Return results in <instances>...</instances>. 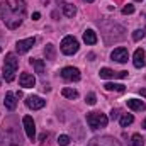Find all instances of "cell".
<instances>
[{"label": "cell", "instance_id": "6da1fadb", "mask_svg": "<svg viewBox=\"0 0 146 146\" xmlns=\"http://www.w3.org/2000/svg\"><path fill=\"white\" fill-rule=\"evenodd\" d=\"M26 15V2L24 0H3L0 3V17L3 24L9 29H17L22 24V19Z\"/></svg>", "mask_w": 146, "mask_h": 146}, {"label": "cell", "instance_id": "7a4b0ae2", "mask_svg": "<svg viewBox=\"0 0 146 146\" xmlns=\"http://www.w3.org/2000/svg\"><path fill=\"white\" fill-rule=\"evenodd\" d=\"M19 68V60L14 53H9L5 56V63H3V78L5 82H12L15 78V72Z\"/></svg>", "mask_w": 146, "mask_h": 146}, {"label": "cell", "instance_id": "3957f363", "mask_svg": "<svg viewBox=\"0 0 146 146\" xmlns=\"http://www.w3.org/2000/svg\"><path fill=\"white\" fill-rule=\"evenodd\" d=\"M109 122V117L102 112H88L87 114V124L90 126V129H99V127H106Z\"/></svg>", "mask_w": 146, "mask_h": 146}, {"label": "cell", "instance_id": "277c9868", "mask_svg": "<svg viewBox=\"0 0 146 146\" xmlns=\"http://www.w3.org/2000/svg\"><path fill=\"white\" fill-rule=\"evenodd\" d=\"M78 48H80V44H78V41L73 36L63 37V41H61V53H63V54L72 56V54H75V53L78 51Z\"/></svg>", "mask_w": 146, "mask_h": 146}, {"label": "cell", "instance_id": "5b68a950", "mask_svg": "<svg viewBox=\"0 0 146 146\" xmlns=\"http://www.w3.org/2000/svg\"><path fill=\"white\" fill-rule=\"evenodd\" d=\"M87 146H121V143L112 136H100V138H94Z\"/></svg>", "mask_w": 146, "mask_h": 146}, {"label": "cell", "instance_id": "8992f818", "mask_svg": "<svg viewBox=\"0 0 146 146\" xmlns=\"http://www.w3.org/2000/svg\"><path fill=\"white\" fill-rule=\"evenodd\" d=\"M34 44H36V37L21 39V41H17V44H15V51H17L19 54H24V53H27Z\"/></svg>", "mask_w": 146, "mask_h": 146}, {"label": "cell", "instance_id": "52a82bcc", "mask_svg": "<svg viewBox=\"0 0 146 146\" xmlns=\"http://www.w3.org/2000/svg\"><path fill=\"white\" fill-rule=\"evenodd\" d=\"M22 124H24V129H26L27 138H29L31 141H34V138H36V124H34L33 117H31V115H24Z\"/></svg>", "mask_w": 146, "mask_h": 146}, {"label": "cell", "instance_id": "ba28073f", "mask_svg": "<svg viewBox=\"0 0 146 146\" xmlns=\"http://www.w3.org/2000/svg\"><path fill=\"white\" fill-rule=\"evenodd\" d=\"M61 78H65V80H68V82H78L80 80V70L78 68H73V66H66V68H63L61 72Z\"/></svg>", "mask_w": 146, "mask_h": 146}, {"label": "cell", "instance_id": "9c48e42d", "mask_svg": "<svg viewBox=\"0 0 146 146\" xmlns=\"http://www.w3.org/2000/svg\"><path fill=\"white\" fill-rule=\"evenodd\" d=\"M26 106L33 110H37V109H42L46 106V100L41 99V97H37V95H31V97L26 99Z\"/></svg>", "mask_w": 146, "mask_h": 146}, {"label": "cell", "instance_id": "30bf717a", "mask_svg": "<svg viewBox=\"0 0 146 146\" xmlns=\"http://www.w3.org/2000/svg\"><path fill=\"white\" fill-rule=\"evenodd\" d=\"M110 58L115 60V61H119V63H126L127 58H129V53H127L126 48H115V49L110 53Z\"/></svg>", "mask_w": 146, "mask_h": 146}, {"label": "cell", "instance_id": "8fae6325", "mask_svg": "<svg viewBox=\"0 0 146 146\" xmlns=\"http://www.w3.org/2000/svg\"><path fill=\"white\" fill-rule=\"evenodd\" d=\"M99 75H100V78H104V80H107V78H126L127 76V72H112L110 68H102L100 72H99Z\"/></svg>", "mask_w": 146, "mask_h": 146}, {"label": "cell", "instance_id": "7c38bea8", "mask_svg": "<svg viewBox=\"0 0 146 146\" xmlns=\"http://www.w3.org/2000/svg\"><path fill=\"white\" fill-rule=\"evenodd\" d=\"M19 83H21V87H24V88H33V87L36 85V78H34L31 73H22V75L19 76Z\"/></svg>", "mask_w": 146, "mask_h": 146}, {"label": "cell", "instance_id": "4fadbf2b", "mask_svg": "<svg viewBox=\"0 0 146 146\" xmlns=\"http://www.w3.org/2000/svg\"><path fill=\"white\" fill-rule=\"evenodd\" d=\"M145 58H146L145 51H143V49H136V51H134V58H133V60H134V66H136V68H143L146 65Z\"/></svg>", "mask_w": 146, "mask_h": 146}, {"label": "cell", "instance_id": "5bb4252c", "mask_svg": "<svg viewBox=\"0 0 146 146\" xmlns=\"http://www.w3.org/2000/svg\"><path fill=\"white\" fill-rule=\"evenodd\" d=\"M3 104H5V107H7L9 110H14L15 109V106H17L15 95H14L12 92H7V94H5V99H3Z\"/></svg>", "mask_w": 146, "mask_h": 146}, {"label": "cell", "instance_id": "9a60e30c", "mask_svg": "<svg viewBox=\"0 0 146 146\" xmlns=\"http://www.w3.org/2000/svg\"><path fill=\"white\" fill-rule=\"evenodd\" d=\"M127 107L133 109V110H145L146 104L141 102V100H138V99H129V100H127Z\"/></svg>", "mask_w": 146, "mask_h": 146}, {"label": "cell", "instance_id": "2e32d148", "mask_svg": "<svg viewBox=\"0 0 146 146\" xmlns=\"http://www.w3.org/2000/svg\"><path fill=\"white\" fill-rule=\"evenodd\" d=\"M83 41H85L87 44H95V42H97V34H95L92 29H87V31L83 33Z\"/></svg>", "mask_w": 146, "mask_h": 146}, {"label": "cell", "instance_id": "e0dca14e", "mask_svg": "<svg viewBox=\"0 0 146 146\" xmlns=\"http://www.w3.org/2000/svg\"><path fill=\"white\" fill-rule=\"evenodd\" d=\"M31 65L34 66V70H36L37 75H44V61H42V60H34V58H31Z\"/></svg>", "mask_w": 146, "mask_h": 146}, {"label": "cell", "instance_id": "ac0fdd59", "mask_svg": "<svg viewBox=\"0 0 146 146\" xmlns=\"http://www.w3.org/2000/svg\"><path fill=\"white\" fill-rule=\"evenodd\" d=\"M104 88H106V90H115V92H124V90H126L124 85H121V83H112V82H107V83L104 85Z\"/></svg>", "mask_w": 146, "mask_h": 146}, {"label": "cell", "instance_id": "d6986e66", "mask_svg": "<svg viewBox=\"0 0 146 146\" xmlns=\"http://www.w3.org/2000/svg\"><path fill=\"white\" fill-rule=\"evenodd\" d=\"M63 12H65L66 17H75V14H76V7L72 5V3H65V5H63Z\"/></svg>", "mask_w": 146, "mask_h": 146}, {"label": "cell", "instance_id": "ffe728a7", "mask_svg": "<svg viewBox=\"0 0 146 146\" xmlns=\"http://www.w3.org/2000/svg\"><path fill=\"white\" fill-rule=\"evenodd\" d=\"M61 94H63V97H66V99H72V100L78 97V92H76L75 88H68V87H66V88H63V90H61Z\"/></svg>", "mask_w": 146, "mask_h": 146}, {"label": "cell", "instance_id": "44dd1931", "mask_svg": "<svg viewBox=\"0 0 146 146\" xmlns=\"http://www.w3.org/2000/svg\"><path fill=\"white\" fill-rule=\"evenodd\" d=\"M133 121H134V117L131 114H124V115H121V121L119 122H121L122 127H127L129 124H133Z\"/></svg>", "mask_w": 146, "mask_h": 146}, {"label": "cell", "instance_id": "7402d4cb", "mask_svg": "<svg viewBox=\"0 0 146 146\" xmlns=\"http://www.w3.org/2000/svg\"><path fill=\"white\" fill-rule=\"evenodd\" d=\"M44 54H46L48 60H54V54H56L54 46H53V44H46V48H44Z\"/></svg>", "mask_w": 146, "mask_h": 146}, {"label": "cell", "instance_id": "603a6c76", "mask_svg": "<svg viewBox=\"0 0 146 146\" xmlns=\"http://www.w3.org/2000/svg\"><path fill=\"white\" fill-rule=\"evenodd\" d=\"M143 145H145V141H143L141 134H133L131 136V146H143Z\"/></svg>", "mask_w": 146, "mask_h": 146}, {"label": "cell", "instance_id": "cb8c5ba5", "mask_svg": "<svg viewBox=\"0 0 146 146\" xmlns=\"http://www.w3.org/2000/svg\"><path fill=\"white\" fill-rule=\"evenodd\" d=\"M70 141H72V139H70V136H66V134H61V136L58 138V145L60 146H68Z\"/></svg>", "mask_w": 146, "mask_h": 146}, {"label": "cell", "instance_id": "d4e9b609", "mask_svg": "<svg viewBox=\"0 0 146 146\" xmlns=\"http://www.w3.org/2000/svg\"><path fill=\"white\" fill-rule=\"evenodd\" d=\"M145 34H146L145 29H136V31L133 33V39H134V41H139V39L145 37Z\"/></svg>", "mask_w": 146, "mask_h": 146}, {"label": "cell", "instance_id": "484cf974", "mask_svg": "<svg viewBox=\"0 0 146 146\" xmlns=\"http://www.w3.org/2000/svg\"><path fill=\"white\" fill-rule=\"evenodd\" d=\"M85 102H87L88 106H95V104H97V97H95V94H88L87 99H85Z\"/></svg>", "mask_w": 146, "mask_h": 146}, {"label": "cell", "instance_id": "4316f807", "mask_svg": "<svg viewBox=\"0 0 146 146\" xmlns=\"http://www.w3.org/2000/svg\"><path fill=\"white\" fill-rule=\"evenodd\" d=\"M133 12H134V5H131V3H127V5L122 9V14H124V15H127V14H133Z\"/></svg>", "mask_w": 146, "mask_h": 146}, {"label": "cell", "instance_id": "83f0119b", "mask_svg": "<svg viewBox=\"0 0 146 146\" xmlns=\"http://www.w3.org/2000/svg\"><path fill=\"white\" fill-rule=\"evenodd\" d=\"M119 117V109H112L110 110V119L114 121V119H117Z\"/></svg>", "mask_w": 146, "mask_h": 146}, {"label": "cell", "instance_id": "f1b7e54d", "mask_svg": "<svg viewBox=\"0 0 146 146\" xmlns=\"http://www.w3.org/2000/svg\"><path fill=\"white\" fill-rule=\"evenodd\" d=\"M39 17H41L39 12H34V14H33V21H39Z\"/></svg>", "mask_w": 146, "mask_h": 146}, {"label": "cell", "instance_id": "f546056e", "mask_svg": "<svg viewBox=\"0 0 146 146\" xmlns=\"http://www.w3.org/2000/svg\"><path fill=\"white\" fill-rule=\"evenodd\" d=\"M46 138H48V134H46V133H44V134H41V138H39V141H44V139H46Z\"/></svg>", "mask_w": 146, "mask_h": 146}, {"label": "cell", "instance_id": "4dcf8cb0", "mask_svg": "<svg viewBox=\"0 0 146 146\" xmlns=\"http://www.w3.org/2000/svg\"><path fill=\"white\" fill-rule=\"evenodd\" d=\"M139 94H141L143 97H146V88H141V90H139Z\"/></svg>", "mask_w": 146, "mask_h": 146}, {"label": "cell", "instance_id": "1f68e13d", "mask_svg": "<svg viewBox=\"0 0 146 146\" xmlns=\"http://www.w3.org/2000/svg\"><path fill=\"white\" fill-rule=\"evenodd\" d=\"M143 127H145V129H146V119H145V121H143Z\"/></svg>", "mask_w": 146, "mask_h": 146}, {"label": "cell", "instance_id": "d6a6232c", "mask_svg": "<svg viewBox=\"0 0 146 146\" xmlns=\"http://www.w3.org/2000/svg\"><path fill=\"white\" fill-rule=\"evenodd\" d=\"M83 2H87V3H90V2H94V0H83Z\"/></svg>", "mask_w": 146, "mask_h": 146}, {"label": "cell", "instance_id": "836d02e7", "mask_svg": "<svg viewBox=\"0 0 146 146\" xmlns=\"http://www.w3.org/2000/svg\"><path fill=\"white\" fill-rule=\"evenodd\" d=\"M136 2H141V0H136Z\"/></svg>", "mask_w": 146, "mask_h": 146}]
</instances>
